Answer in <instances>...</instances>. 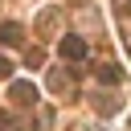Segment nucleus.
<instances>
[{
    "label": "nucleus",
    "mask_w": 131,
    "mask_h": 131,
    "mask_svg": "<svg viewBox=\"0 0 131 131\" xmlns=\"http://www.w3.org/2000/svg\"><path fill=\"white\" fill-rule=\"evenodd\" d=\"M57 49H61V57H70V61H82V57H86V41H82V37H61Z\"/></svg>",
    "instance_id": "1"
},
{
    "label": "nucleus",
    "mask_w": 131,
    "mask_h": 131,
    "mask_svg": "<svg viewBox=\"0 0 131 131\" xmlns=\"http://www.w3.org/2000/svg\"><path fill=\"white\" fill-rule=\"evenodd\" d=\"M0 37H4V45H20V25H12V20H8V25L0 29Z\"/></svg>",
    "instance_id": "3"
},
{
    "label": "nucleus",
    "mask_w": 131,
    "mask_h": 131,
    "mask_svg": "<svg viewBox=\"0 0 131 131\" xmlns=\"http://www.w3.org/2000/svg\"><path fill=\"white\" fill-rule=\"evenodd\" d=\"M0 78H12V61L8 57H0Z\"/></svg>",
    "instance_id": "5"
},
{
    "label": "nucleus",
    "mask_w": 131,
    "mask_h": 131,
    "mask_svg": "<svg viewBox=\"0 0 131 131\" xmlns=\"http://www.w3.org/2000/svg\"><path fill=\"white\" fill-rule=\"evenodd\" d=\"M98 74H102V82H119V78H123V70H115V66H102Z\"/></svg>",
    "instance_id": "4"
},
{
    "label": "nucleus",
    "mask_w": 131,
    "mask_h": 131,
    "mask_svg": "<svg viewBox=\"0 0 131 131\" xmlns=\"http://www.w3.org/2000/svg\"><path fill=\"white\" fill-rule=\"evenodd\" d=\"M12 98L16 102H37V86L33 82H12Z\"/></svg>",
    "instance_id": "2"
},
{
    "label": "nucleus",
    "mask_w": 131,
    "mask_h": 131,
    "mask_svg": "<svg viewBox=\"0 0 131 131\" xmlns=\"http://www.w3.org/2000/svg\"><path fill=\"white\" fill-rule=\"evenodd\" d=\"M127 45H131V33H127Z\"/></svg>",
    "instance_id": "7"
},
{
    "label": "nucleus",
    "mask_w": 131,
    "mask_h": 131,
    "mask_svg": "<svg viewBox=\"0 0 131 131\" xmlns=\"http://www.w3.org/2000/svg\"><path fill=\"white\" fill-rule=\"evenodd\" d=\"M0 127H8V115H0Z\"/></svg>",
    "instance_id": "6"
}]
</instances>
